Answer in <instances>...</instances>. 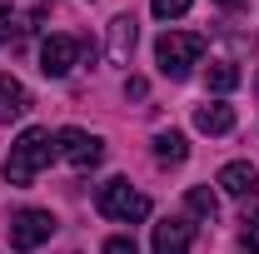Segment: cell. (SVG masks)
<instances>
[{
	"instance_id": "1",
	"label": "cell",
	"mask_w": 259,
	"mask_h": 254,
	"mask_svg": "<svg viewBox=\"0 0 259 254\" xmlns=\"http://www.w3.org/2000/svg\"><path fill=\"white\" fill-rule=\"evenodd\" d=\"M55 155H60V145H55L50 130H40V125L20 130L15 145H10V155H5V180H10L15 190H25V185H35V175H40Z\"/></svg>"
},
{
	"instance_id": "2",
	"label": "cell",
	"mask_w": 259,
	"mask_h": 254,
	"mask_svg": "<svg viewBox=\"0 0 259 254\" xmlns=\"http://www.w3.org/2000/svg\"><path fill=\"white\" fill-rule=\"evenodd\" d=\"M199 55H204V35L164 30L155 40V65H160V75H169V80H190V70L199 65Z\"/></svg>"
},
{
	"instance_id": "3",
	"label": "cell",
	"mask_w": 259,
	"mask_h": 254,
	"mask_svg": "<svg viewBox=\"0 0 259 254\" xmlns=\"http://www.w3.org/2000/svg\"><path fill=\"white\" fill-rule=\"evenodd\" d=\"M95 204H100L105 220H120V224H140L145 215H150V199L135 190L130 180H105L100 194H95Z\"/></svg>"
},
{
	"instance_id": "4",
	"label": "cell",
	"mask_w": 259,
	"mask_h": 254,
	"mask_svg": "<svg viewBox=\"0 0 259 254\" xmlns=\"http://www.w3.org/2000/svg\"><path fill=\"white\" fill-rule=\"evenodd\" d=\"M50 234H55V215L50 209H20V215H10V249L15 254L40 249Z\"/></svg>"
},
{
	"instance_id": "5",
	"label": "cell",
	"mask_w": 259,
	"mask_h": 254,
	"mask_svg": "<svg viewBox=\"0 0 259 254\" xmlns=\"http://www.w3.org/2000/svg\"><path fill=\"white\" fill-rule=\"evenodd\" d=\"M55 145H60V155H65V164H75V170H95L100 159H105V140L100 135H90V130H60L55 135Z\"/></svg>"
},
{
	"instance_id": "6",
	"label": "cell",
	"mask_w": 259,
	"mask_h": 254,
	"mask_svg": "<svg viewBox=\"0 0 259 254\" xmlns=\"http://www.w3.org/2000/svg\"><path fill=\"white\" fill-rule=\"evenodd\" d=\"M80 50H85V45H80L75 35H50V40L40 45V70H45L50 80H65V75L75 70V60H80Z\"/></svg>"
},
{
	"instance_id": "7",
	"label": "cell",
	"mask_w": 259,
	"mask_h": 254,
	"mask_svg": "<svg viewBox=\"0 0 259 254\" xmlns=\"http://www.w3.org/2000/svg\"><path fill=\"white\" fill-rule=\"evenodd\" d=\"M190 239H194V224L180 215L155 224V254H190Z\"/></svg>"
},
{
	"instance_id": "8",
	"label": "cell",
	"mask_w": 259,
	"mask_h": 254,
	"mask_svg": "<svg viewBox=\"0 0 259 254\" xmlns=\"http://www.w3.org/2000/svg\"><path fill=\"white\" fill-rule=\"evenodd\" d=\"M220 190L234 194V199H254V190H259V170L249 164V159H229L225 170H220Z\"/></svg>"
},
{
	"instance_id": "9",
	"label": "cell",
	"mask_w": 259,
	"mask_h": 254,
	"mask_svg": "<svg viewBox=\"0 0 259 254\" xmlns=\"http://www.w3.org/2000/svg\"><path fill=\"white\" fill-rule=\"evenodd\" d=\"M194 130H204V135H229V130H234V110L220 105V100H204V105H194Z\"/></svg>"
},
{
	"instance_id": "10",
	"label": "cell",
	"mask_w": 259,
	"mask_h": 254,
	"mask_svg": "<svg viewBox=\"0 0 259 254\" xmlns=\"http://www.w3.org/2000/svg\"><path fill=\"white\" fill-rule=\"evenodd\" d=\"M25 110H30V90L5 70V75H0V120H20Z\"/></svg>"
},
{
	"instance_id": "11",
	"label": "cell",
	"mask_w": 259,
	"mask_h": 254,
	"mask_svg": "<svg viewBox=\"0 0 259 254\" xmlns=\"http://www.w3.org/2000/svg\"><path fill=\"white\" fill-rule=\"evenodd\" d=\"M105 30H110V60L130 65V55H135V15H115Z\"/></svg>"
},
{
	"instance_id": "12",
	"label": "cell",
	"mask_w": 259,
	"mask_h": 254,
	"mask_svg": "<svg viewBox=\"0 0 259 254\" xmlns=\"http://www.w3.org/2000/svg\"><path fill=\"white\" fill-rule=\"evenodd\" d=\"M155 159H160L164 170H169V164H185V159H190V140H185L180 130H160V135H155Z\"/></svg>"
},
{
	"instance_id": "13",
	"label": "cell",
	"mask_w": 259,
	"mask_h": 254,
	"mask_svg": "<svg viewBox=\"0 0 259 254\" xmlns=\"http://www.w3.org/2000/svg\"><path fill=\"white\" fill-rule=\"evenodd\" d=\"M204 85L214 90V95H229L234 85H239V70L229 60H209V70H204Z\"/></svg>"
},
{
	"instance_id": "14",
	"label": "cell",
	"mask_w": 259,
	"mask_h": 254,
	"mask_svg": "<svg viewBox=\"0 0 259 254\" xmlns=\"http://www.w3.org/2000/svg\"><path fill=\"white\" fill-rule=\"evenodd\" d=\"M185 204H190V215H199V220H214L220 215V194L209 190V185H190Z\"/></svg>"
},
{
	"instance_id": "15",
	"label": "cell",
	"mask_w": 259,
	"mask_h": 254,
	"mask_svg": "<svg viewBox=\"0 0 259 254\" xmlns=\"http://www.w3.org/2000/svg\"><path fill=\"white\" fill-rule=\"evenodd\" d=\"M239 254H259V209L244 215V229H239Z\"/></svg>"
},
{
	"instance_id": "16",
	"label": "cell",
	"mask_w": 259,
	"mask_h": 254,
	"mask_svg": "<svg viewBox=\"0 0 259 254\" xmlns=\"http://www.w3.org/2000/svg\"><path fill=\"white\" fill-rule=\"evenodd\" d=\"M150 10H155L160 20H180V15L190 10V0H150Z\"/></svg>"
},
{
	"instance_id": "17",
	"label": "cell",
	"mask_w": 259,
	"mask_h": 254,
	"mask_svg": "<svg viewBox=\"0 0 259 254\" xmlns=\"http://www.w3.org/2000/svg\"><path fill=\"white\" fill-rule=\"evenodd\" d=\"M100 254H140V249H135L130 234H115V239H105V249H100Z\"/></svg>"
},
{
	"instance_id": "18",
	"label": "cell",
	"mask_w": 259,
	"mask_h": 254,
	"mask_svg": "<svg viewBox=\"0 0 259 254\" xmlns=\"http://www.w3.org/2000/svg\"><path fill=\"white\" fill-rule=\"evenodd\" d=\"M10 25H15V5H10V0H0V45L10 40Z\"/></svg>"
},
{
	"instance_id": "19",
	"label": "cell",
	"mask_w": 259,
	"mask_h": 254,
	"mask_svg": "<svg viewBox=\"0 0 259 254\" xmlns=\"http://www.w3.org/2000/svg\"><path fill=\"white\" fill-rule=\"evenodd\" d=\"M145 90H150V85H145L140 75H130V80H125V95H130V100H145Z\"/></svg>"
},
{
	"instance_id": "20",
	"label": "cell",
	"mask_w": 259,
	"mask_h": 254,
	"mask_svg": "<svg viewBox=\"0 0 259 254\" xmlns=\"http://www.w3.org/2000/svg\"><path fill=\"white\" fill-rule=\"evenodd\" d=\"M214 5H225V10H244L249 0H214Z\"/></svg>"
},
{
	"instance_id": "21",
	"label": "cell",
	"mask_w": 259,
	"mask_h": 254,
	"mask_svg": "<svg viewBox=\"0 0 259 254\" xmlns=\"http://www.w3.org/2000/svg\"><path fill=\"white\" fill-rule=\"evenodd\" d=\"M254 90H259V80H254Z\"/></svg>"
}]
</instances>
